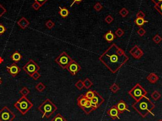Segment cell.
I'll list each match as a JSON object with an SVG mask.
<instances>
[{
  "label": "cell",
  "instance_id": "cell-1",
  "mask_svg": "<svg viewBox=\"0 0 162 121\" xmlns=\"http://www.w3.org/2000/svg\"><path fill=\"white\" fill-rule=\"evenodd\" d=\"M128 59L126 52L115 43H113L99 57V61L113 74L119 71Z\"/></svg>",
  "mask_w": 162,
  "mask_h": 121
},
{
  "label": "cell",
  "instance_id": "cell-2",
  "mask_svg": "<svg viewBox=\"0 0 162 121\" xmlns=\"http://www.w3.org/2000/svg\"><path fill=\"white\" fill-rule=\"evenodd\" d=\"M132 107L142 118H145L149 113L154 115L152 110L155 108V105L146 97L135 101L132 105Z\"/></svg>",
  "mask_w": 162,
  "mask_h": 121
},
{
  "label": "cell",
  "instance_id": "cell-3",
  "mask_svg": "<svg viewBox=\"0 0 162 121\" xmlns=\"http://www.w3.org/2000/svg\"><path fill=\"white\" fill-rule=\"evenodd\" d=\"M57 107L49 99H46L38 107V110L43 114L42 118H49L57 110Z\"/></svg>",
  "mask_w": 162,
  "mask_h": 121
},
{
  "label": "cell",
  "instance_id": "cell-4",
  "mask_svg": "<svg viewBox=\"0 0 162 121\" xmlns=\"http://www.w3.org/2000/svg\"><path fill=\"white\" fill-rule=\"evenodd\" d=\"M14 107L22 115H25L33 107V104L26 97H22L15 103H14Z\"/></svg>",
  "mask_w": 162,
  "mask_h": 121
},
{
  "label": "cell",
  "instance_id": "cell-5",
  "mask_svg": "<svg viewBox=\"0 0 162 121\" xmlns=\"http://www.w3.org/2000/svg\"><path fill=\"white\" fill-rule=\"evenodd\" d=\"M128 95L133 98L135 101H138L143 97H146L148 92L146 89L142 87L139 83L137 84L134 86L128 92Z\"/></svg>",
  "mask_w": 162,
  "mask_h": 121
},
{
  "label": "cell",
  "instance_id": "cell-6",
  "mask_svg": "<svg viewBox=\"0 0 162 121\" xmlns=\"http://www.w3.org/2000/svg\"><path fill=\"white\" fill-rule=\"evenodd\" d=\"M72 59L71 57L65 51L61 53L60 55L55 59L56 63H58L60 67L63 69H67V66L72 61Z\"/></svg>",
  "mask_w": 162,
  "mask_h": 121
},
{
  "label": "cell",
  "instance_id": "cell-7",
  "mask_svg": "<svg viewBox=\"0 0 162 121\" xmlns=\"http://www.w3.org/2000/svg\"><path fill=\"white\" fill-rule=\"evenodd\" d=\"M15 117V114L13 113L6 106L0 110V121H12Z\"/></svg>",
  "mask_w": 162,
  "mask_h": 121
},
{
  "label": "cell",
  "instance_id": "cell-8",
  "mask_svg": "<svg viewBox=\"0 0 162 121\" xmlns=\"http://www.w3.org/2000/svg\"><path fill=\"white\" fill-rule=\"evenodd\" d=\"M39 69V66L32 59L29 60L27 63L23 67V71L30 76H31L34 72H38Z\"/></svg>",
  "mask_w": 162,
  "mask_h": 121
},
{
  "label": "cell",
  "instance_id": "cell-9",
  "mask_svg": "<svg viewBox=\"0 0 162 121\" xmlns=\"http://www.w3.org/2000/svg\"><path fill=\"white\" fill-rule=\"evenodd\" d=\"M67 69L72 75H75L81 71V65L78 63H77L75 60H72V61L67 66Z\"/></svg>",
  "mask_w": 162,
  "mask_h": 121
},
{
  "label": "cell",
  "instance_id": "cell-10",
  "mask_svg": "<svg viewBox=\"0 0 162 121\" xmlns=\"http://www.w3.org/2000/svg\"><path fill=\"white\" fill-rule=\"evenodd\" d=\"M92 104L94 107L96 109H98L100 106L102 105V103L104 101V99L99 95L98 92L95 91V95L94 97L91 100Z\"/></svg>",
  "mask_w": 162,
  "mask_h": 121
},
{
  "label": "cell",
  "instance_id": "cell-11",
  "mask_svg": "<svg viewBox=\"0 0 162 121\" xmlns=\"http://www.w3.org/2000/svg\"><path fill=\"white\" fill-rule=\"evenodd\" d=\"M130 54L132 56L133 58L135 59H140L141 57L144 55V52L138 46V45H135L130 51H129Z\"/></svg>",
  "mask_w": 162,
  "mask_h": 121
},
{
  "label": "cell",
  "instance_id": "cell-12",
  "mask_svg": "<svg viewBox=\"0 0 162 121\" xmlns=\"http://www.w3.org/2000/svg\"><path fill=\"white\" fill-rule=\"evenodd\" d=\"M6 69L8 72L13 77L17 76L18 74L21 71V69L18 66L16 63H13L10 66L6 67Z\"/></svg>",
  "mask_w": 162,
  "mask_h": 121
},
{
  "label": "cell",
  "instance_id": "cell-13",
  "mask_svg": "<svg viewBox=\"0 0 162 121\" xmlns=\"http://www.w3.org/2000/svg\"><path fill=\"white\" fill-rule=\"evenodd\" d=\"M107 114L110 118L112 119L113 120H115L116 119H120V113L118 110L116 105L112 106V107L107 111Z\"/></svg>",
  "mask_w": 162,
  "mask_h": 121
},
{
  "label": "cell",
  "instance_id": "cell-14",
  "mask_svg": "<svg viewBox=\"0 0 162 121\" xmlns=\"http://www.w3.org/2000/svg\"><path fill=\"white\" fill-rule=\"evenodd\" d=\"M115 105H116L120 114V113H123L124 112H126V111L128 112H130V110H128V105H127V103H126L124 100H120V101L117 103V104Z\"/></svg>",
  "mask_w": 162,
  "mask_h": 121
},
{
  "label": "cell",
  "instance_id": "cell-15",
  "mask_svg": "<svg viewBox=\"0 0 162 121\" xmlns=\"http://www.w3.org/2000/svg\"><path fill=\"white\" fill-rule=\"evenodd\" d=\"M82 110L86 114H89V113H91L92 112H93L94 110H95L96 109H95L93 105L91 100H88L87 102H86V105H84V107H83V109H82Z\"/></svg>",
  "mask_w": 162,
  "mask_h": 121
},
{
  "label": "cell",
  "instance_id": "cell-16",
  "mask_svg": "<svg viewBox=\"0 0 162 121\" xmlns=\"http://www.w3.org/2000/svg\"><path fill=\"white\" fill-rule=\"evenodd\" d=\"M88 99L85 97L84 95H80L79 97L77 98V104L78 105V107L79 108H81V109H82L83 107H84V105H86V102L87 101Z\"/></svg>",
  "mask_w": 162,
  "mask_h": 121
},
{
  "label": "cell",
  "instance_id": "cell-17",
  "mask_svg": "<svg viewBox=\"0 0 162 121\" xmlns=\"http://www.w3.org/2000/svg\"><path fill=\"white\" fill-rule=\"evenodd\" d=\"M17 24L21 29H25L27 27H28V26L30 24V22L25 17H23L17 22Z\"/></svg>",
  "mask_w": 162,
  "mask_h": 121
},
{
  "label": "cell",
  "instance_id": "cell-18",
  "mask_svg": "<svg viewBox=\"0 0 162 121\" xmlns=\"http://www.w3.org/2000/svg\"><path fill=\"white\" fill-rule=\"evenodd\" d=\"M104 39L108 42V43H112L113 41H114V39H115L116 38V36L114 35L112 31H109L108 32H106L105 34L103 36Z\"/></svg>",
  "mask_w": 162,
  "mask_h": 121
},
{
  "label": "cell",
  "instance_id": "cell-19",
  "mask_svg": "<svg viewBox=\"0 0 162 121\" xmlns=\"http://www.w3.org/2000/svg\"><path fill=\"white\" fill-rule=\"evenodd\" d=\"M146 79L150 83L154 84V83H156L159 80V77L158 76V75H156V74H154V73H151V74H150L147 76Z\"/></svg>",
  "mask_w": 162,
  "mask_h": 121
},
{
  "label": "cell",
  "instance_id": "cell-20",
  "mask_svg": "<svg viewBox=\"0 0 162 121\" xmlns=\"http://www.w3.org/2000/svg\"><path fill=\"white\" fill-rule=\"evenodd\" d=\"M11 58H12V60L14 61V63H17L21 60V59L22 58V56L21 54L18 52V51H15L12 54V55L11 56Z\"/></svg>",
  "mask_w": 162,
  "mask_h": 121
},
{
  "label": "cell",
  "instance_id": "cell-21",
  "mask_svg": "<svg viewBox=\"0 0 162 121\" xmlns=\"http://www.w3.org/2000/svg\"><path fill=\"white\" fill-rule=\"evenodd\" d=\"M69 13H70V12L67 8H65V7H63V8L60 7L59 14H60V15H61V17H62L63 18H66V17H67L69 16Z\"/></svg>",
  "mask_w": 162,
  "mask_h": 121
},
{
  "label": "cell",
  "instance_id": "cell-22",
  "mask_svg": "<svg viewBox=\"0 0 162 121\" xmlns=\"http://www.w3.org/2000/svg\"><path fill=\"white\" fill-rule=\"evenodd\" d=\"M134 22L138 26L142 27L145 23H148V20H144V18H140V17H137V19L134 20Z\"/></svg>",
  "mask_w": 162,
  "mask_h": 121
},
{
  "label": "cell",
  "instance_id": "cell-23",
  "mask_svg": "<svg viewBox=\"0 0 162 121\" xmlns=\"http://www.w3.org/2000/svg\"><path fill=\"white\" fill-rule=\"evenodd\" d=\"M51 121H67V119L60 113H57Z\"/></svg>",
  "mask_w": 162,
  "mask_h": 121
},
{
  "label": "cell",
  "instance_id": "cell-24",
  "mask_svg": "<svg viewBox=\"0 0 162 121\" xmlns=\"http://www.w3.org/2000/svg\"><path fill=\"white\" fill-rule=\"evenodd\" d=\"M110 89L113 93H116L120 89V86H118V84H116V83H113L112 86L110 87Z\"/></svg>",
  "mask_w": 162,
  "mask_h": 121
},
{
  "label": "cell",
  "instance_id": "cell-25",
  "mask_svg": "<svg viewBox=\"0 0 162 121\" xmlns=\"http://www.w3.org/2000/svg\"><path fill=\"white\" fill-rule=\"evenodd\" d=\"M83 83H84V87L87 89H89V88L93 86V82H92L89 78H86V79L83 81Z\"/></svg>",
  "mask_w": 162,
  "mask_h": 121
},
{
  "label": "cell",
  "instance_id": "cell-26",
  "mask_svg": "<svg viewBox=\"0 0 162 121\" xmlns=\"http://www.w3.org/2000/svg\"><path fill=\"white\" fill-rule=\"evenodd\" d=\"M45 89H46V86H45L43 83H41V82L39 83L38 84L35 86V89H36L38 92H43Z\"/></svg>",
  "mask_w": 162,
  "mask_h": 121
},
{
  "label": "cell",
  "instance_id": "cell-27",
  "mask_svg": "<svg viewBox=\"0 0 162 121\" xmlns=\"http://www.w3.org/2000/svg\"><path fill=\"white\" fill-rule=\"evenodd\" d=\"M151 97L154 101H157L161 98V94L158 91H154L151 95Z\"/></svg>",
  "mask_w": 162,
  "mask_h": 121
},
{
  "label": "cell",
  "instance_id": "cell-28",
  "mask_svg": "<svg viewBox=\"0 0 162 121\" xmlns=\"http://www.w3.org/2000/svg\"><path fill=\"white\" fill-rule=\"evenodd\" d=\"M95 95V91H93V90H89L85 94V97L88 99V100H91L92 98H93L94 96Z\"/></svg>",
  "mask_w": 162,
  "mask_h": 121
},
{
  "label": "cell",
  "instance_id": "cell-29",
  "mask_svg": "<svg viewBox=\"0 0 162 121\" xmlns=\"http://www.w3.org/2000/svg\"><path fill=\"white\" fill-rule=\"evenodd\" d=\"M19 93L21 94L22 95V97H27L29 93H30V91L28 89L27 87H23L21 90L19 91Z\"/></svg>",
  "mask_w": 162,
  "mask_h": 121
},
{
  "label": "cell",
  "instance_id": "cell-30",
  "mask_svg": "<svg viewBox=\"0 0 162 121\" xmlns=\"http://www.w3.org/2000/svg\"><path fill=\"white\" fill-rule=\"evenodd\" d=\"M75 86L79 89V90H82L83 89L84 86V83L82 80L79 79L78 81L75 84Z\"/></svg>",
  "mask_w": 162,
  "mask_h": 121
},
{
  "label": "cell",
  "instance_id": "cell-31",
  "mask_svg": "<svg viewBox=\"0 0 162 121\" xmlns=\"http://www.w3.org/2000/svg\"><path fill=\"white\" fill-rule=\"evenodd\" d=\"M45 25H46V27L49 29H51L55 27V23L52 20H48L47 21H46V24H45Z\"/></svg>",
  "mask_w": 162,
  "mask_h": 121
},
{
  "label": "cell",
  "instance_id": "cell-32",
  "mask_svg": "<svg viewBox=\"0 0 162 121\" xmlns=\"http://www.w3.org/2000/svg\"><path fill=\"white\" fill-rule=\"evenodd\" d=\"M124 31L123 29H122L121 28H118L117 29L116 31H115V36H116L118 37H122L124 34Z\"/></svg>",
  "mask_w": 162,
  "mask_h": 121
},
{
  "label": "cell",
  "instance_id": "cell-33",
  "mask_svg": "<svg viewBox=\"0 0 162 121\" xmlns=\"http://www.w3.org/2000/svg\"><path fill=\"white\" fill-rule=\"evenodd\" d=\"M153 41H154V43H156V44H159V43L162 41V38L159 34H156V35L153 37Z\"/></svg>",
  "mask_w": 162,
  "mask_h": 121
},
{
  "label": "cell",
  "instance_id": "cell-34",
  "mask_svg": "<svg viewBox=\"0 0 162 121\" xmlns=\"http://www.w3.org/2000/svg\"><path fill=\"white\" fill-rule=\"evenodd\" d=\"M119 13L122 17H126L128 14V11L127 10L126 8H123L119 12Z\"/></svg>",
  "mask_w": 162,
  "mask_h": 121
},
{
  "label": "cell",
  "instance_id": "cell-35",
  "mask_svg": "<svg viewBox=\"0 0 162 121\" xmlns=\"http://www.w3.org/2000/svg\"><path fill=\"white\" fill-rule=\"evenodd\" d=\"M6 12H7V10H6V8L0 3V18H1L2 16H3L4 14L6 13Z\"/></svg>",
  "mask_w": 162,
  "mask_h": 121
},
{
  "label": "cell",
  "instance_id": "cell-36",
  "mask_svg": "<svg viewBox=\"0 0 162 121\" xmlns=\"http://www.w3.org/2000/svg\"><path fill=\"white\" fill-rule=\"evenodd\" d=\"M146 32L145 29H143L142 27L139 28V29L138 30V31H137L138 34L139 36H141V37H142L143 36H144V34H146Z\"/></svg>",
  "mask_w": 162,
  "mask_h": 121
},
{
  "label": "cell",
  "instance_id": "cell-37",
  "mask_svg": "<svg viewBox=\"0 0 162 121\" xmlns=\"http://www.w3.org/2000/svg\"><path fill=\"white\" fill-rule=\"evenodd\" d=\"M155 8H156V10L162 15V2L156 4V6H155Z\"/></svg>",
  "mask_w": 162,
  "mask_h": 121
},
{
  "label": "cell",
  "instance_id": "cell-38",
  "mask_svg": "<svg viewBox=\"0 0 162 121\" xmlns=\"http://www.w3.org/2000/svg\"><path fill=\"white\" fill-rule=\"evenodd\" d=\"M31 77H32V79H33L36 81V80H37L38 79L40 78V77H41V74H40L38 72H34V74H32Z\"/></svg>",
  "mask_w": 162,
  "mask_h": 121
},
{
  "label": "cell",
  "instance_id": "cell-39",
  "mask_svg": "<svg viewBox=\"0 0 162 121\" xmlns=\"http://www.w3.org/2000/svg\"><path fill=\"white\" fill-rule=\"evenodd\" d=\"M32 8H34L35 11L39 10V9L41 7V5H40L39 3H37V2H34V3L32 4Z\"/></svg>",
  "mask_w": 162,
  "mask_h": 121
},
{
  "label": "cell",
  "instance_id": "cell-40",
  "mask_svg": "<svg viewBox=\"0 0 162 121\" xmlns=\"http://www.w3.org/2000/svg\"><path fill=\"white\" fill-rule=\"evenodd\" d=\"M94 9L96 10V11H97V12H99V11H101V10L103 8V6L100 3H96V5L94 6Z\"/></svg>",
  "mask_w": 162,
  "mask_h": 121
},
{
  "label": "cell",
  "instance_id": "cell-41",
  "mask_svg": "<svg viewBox=\"0 0 162 121\" xmlns=\"http://www.w3.org/2000/svg\"><path fill=\"white\" fill-rule=\"evenodd\" d=\"M113 21V18L112 17V16L110 15H108L107 17L105 18V22L107 24H109L112 23Z\"/></svg>",
  "mask_w": 162,
  "mask_h": 121
},
{
  "label": "cell",
  "instance_id": "cell-42",
  "mask_svg": "<svg viewBox=\"0 0 162 121\" xmlns=\"http://www.w3.org/2000/svg\"><path fill=\"white\" fill-rule=\"evenodd\" d=\"M6 29L2 24H0V35H2L6 32Z\"/></svg>",
  "mask_w": 162,
  "mask_h": 121
},
{
  "label": "cell",
  "instance_id": "cell-43",
  "mask_svg": "<svg viewBox=\"0 0 162 121\" xmlns=\"http://www.w3.org/2000/svg\"><path fill=\"white\" fill-rule=\"evenodd\" d=\"M34 1L35 2H37V3H39L40 5H41V6H43V5H44V4L46 3L48 0H34Z\"/></svg>",
  "mask_w": 162,
  "mask_h": 121
},
{
  "label": "cell",
  "instance_id": "cell-44",
  "mask_svg": "<svg viewBox=\"0 0 162 121\" xmlns=\"http://www.w3.org/2000/svg\"><path fill=\"white\" fill-rule=\"evenodd\" d=\"M145 17V14L142 12V11H139V12L137 14V17H140V18H144Z\"/></svg>",
  "mask_w": 162,
  "mask_h": 121
},
{
  "label": "cell",
  "instance_id": "cell-45",
  "mask_svg": "<svg viewBox=\"0 0 162 121\" xmlns=\"http://www.w3.org/2000/svg\"><path fill=\"white\" fill-rule=\"evenodd\" d=\"M82 0H73V3H72V5H71V6H72V5L74 4V3H77V4H79V3H81V1H82Z\"/></svg>",
  "mask_w": 162,
  "mask_h": 121
},
{
  "label": "cell",
  "instance_id": "cell-46",
  "mask_svg": "<svg viewBox=\"0 0 162 121\" xmlns=\"http://www.w3.org/2000/svg\"><path fill=\"white\" fill-rule=\"evenodd\" d=\"M3 61H4V59H3V58L2 57H0V64H1Z\"/></svg>",
  "mask_w": 162,
  "mask_h": 121
},
{
  "label": "cell",
  "instance_id": "cell-47",
  "mask_svg": "<svg viewBox=\"0 0 162 121\" xmlns=\"http://www.w3.org/2000/svg\"><path fill=\"white\" fill-rule=\"evenodd\" d=\"M2 83H3V81H2V79L0 77V85L2 84Z\"/></svg>",
  "mask_w": 162,
  "mask_h": 121
},
{
  "label": "cell",
  "instance_id": "cell-48",
  "mask_svg": "<svg viewBox=\"0 0 162 121\" xmlns=\"http://www.w3.org/2000/svg\"><path fill=\"white\" fill-rule=\"evenodd\" d=\"M162 121V119H161V120H159V121Z\"/></svg>",
  "mask_w": 162,
  "mask_h": 121
}]
</instances>
